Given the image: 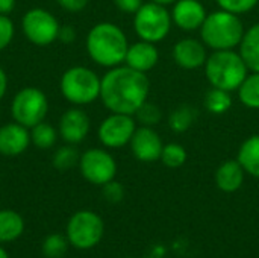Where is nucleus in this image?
<instances>
[{"label": "nucleus", "mask_w": 259, "mask_h": 258, "mask_svg": "<svg viewBox=\"0 0 259 258\" xmlns=\"http://www.w3.org/2000/svg\"><path fill=\"white\" fill-rule=\"evenodd\" d=\"M112 2L121 12L126 14H135L144 5V0H112Z\"/></svg>", "instance_id": "33"}, {"label": "nucleus", "mask_w": 259, "mask_h": 258, "mask_svg": "<svg viewBox=\"0 0 259 258\" xmlns=\"http://www.w3.org/2000/svg\"><path fill=\"white\" fill-rule=\"evenodd\" d=\"M91 129V120L90 116L80 109L79 106H71L65 109L59 117L58 132L59 137L67 144H79L82 143Z\"/></svg>", "instance_id": "12"}, {"label": "nucleus", "mask_w": 259, "mask_h": 258, "mask_svg": "<svg viewBox=\"0 0 259 258\" xmlns=\"http://www.w3.org/2000/svg\"><path fill=\"white\" fill-rule=\"evenodd\" d=\"M21 29L29 43L44 47L58 40L59 20L44 8H32L21 18Z\"/></svg>", "instance_id": "9"}, {"label": "nucleus", "mask_w": 259, "mask_h": 258, "mask_svg": "<svg viewBox=\"0 0 259 258\" xmlns=\"http://www.w3.org/2000/svg\"><path fill=\"white\" fill-rule=\"evenodd\" d=\"M76 36H77V32H76V29L73 26H70V24L61 26L59 35H58V40L59 41H62L65 44H70V43H73L76 40Z\"/></svg>", "instance_id": "35"}, {"label": "nucleus", "mask_w": 259, "mask_h": 258, "mask_svg": "<svg viewBox=\"0 0 259 258\" xmlns=\"http://www.w3.org/2000/svg\"><path fill=\"white\" fill-rule=\"evenodd\" d=\"M135 129L137 120L134 116L111 113L100 122L97 128V137L102 146L106 149H121L131 143Z\"/></svg>", "instance_id": "11"}, {"label": "nucleus", "mask_w": 259, "mask_h": 258, "mask_svg": "<svg viewBox=\"0 0 259 258\" xmlns=\"http://www.w3.org/2000/svg\"><path fill=\"white\" fill-rule=\"evenodd\" d=\"M17 0H0V15H9L15 9Z\"/></svg>", "instance_id": "36"}, {"label": "nucleus", "mask_w": 259, "mask_h": 258, "mask_svg": "<svg viewBox=\"0 0 259 258\" xmlns=\"http://www.w3.org/2000/svg\"><path fill=\"white\" fill-rule=\"evenodd\" d=\"M158 61H159V52L156 49V44L144 41V40L129 44V49L124 58V64L127 67L141 73H147L153 70Z\"/></svg>", "instance_id": "17"}, {"label": "nucleus", "mask_w": 259, "mask_h": 258, "mask_svg": "<svg viewBox=\"0 0 259 258\" xmlns=\"http://www.w3.org/2000/svg\"><path fill=\"white\" fill-rule=\"evenodd\" d=\"M68 239L62 234H50L44 239L41 251L47 258H62L68 249Z\"/></svg>", "instance_id": "29"}, {"label": "nucleus", "mask_w": 259, "mask_h": 258, "mask_svg": "<svg viewBox=\"0 0 259 258\" xmlns=\"http://www.w3.org/2000/svg\"><path fill=\"white\" fill-rule=\"evenodd\" d=\"M135 120L140 123V126H149V128H155L156 125L161 123L162 120V109L156 105L152 103L149 100H146L138 111L134 114Z\"/></svg>", "instance_id": "28"}, {"label": "nucleus", "mask_w": 259, "mask_h": 258, "mask_svg": "<svg viewBox=\"0 0 259 258\" xmlns=\"http://www.w3.org/2000/svg\"><path fill=\"white\" fill-rule=\"evenodd\" d=\"M77 167L85 181L100 187L112 181L117 175L115 158L102 148H91L80 154Z\"/></svg>", "instance_id": "10"}, {"label": "nucleus", "mask_w": 259, "mask_h": 258, "mask_svg": "<svg viewBox=\"0 0 259 258\" xmlns=\"http://www.w3.org/2000/svg\"><path fill=\"white\" fill-rule=\"evenodd\" d=\"M88 56L100 67L112 68L124 64L129 41L120 26L111 21L94 24L85 40Z\"/></svg>", "instance_id": "2"}, {"label": "nucleus", "mask_w": 259, "mask_h": 258, "mask_svg": "<svg viewBox=\"0 0 259 258\" xmlns=\"http://www.w3.org/2000/svg\"><path fill=\"white\" fill-rule=\"evenodd\" d=\"M24 233V220L14 210H0V243H11Z\"/></svg>", "instance_id": "21"}, {"label": "nucleus", "mask_w": 259, "mask_h": 258, "mask_svg": "<svg viewBox=\"0 0 259 258\" xmlns=\"http://www.w3.org/2000/svg\"><path fill=\"white\" fill-rule=\"evenodd\" d=\"M0 258H9L8 252L5 251V248H3V246H0Z\"/></svg>", "instance_id": "39"}, {"label": "nucleus", "mask_w": 259, "mask_h": 258, "mask_svg": "<svg viewBox=\"0 0 259 258\" xmlns=\"http://www.w3.org/2000/svg\"><path fill=\"white\" fill-rule=\"evenodd\" d=\"M237 160L247 175L259 179V134L247 137L241 143Z\"/></svg>", "instance_id": "19"}, {"label": "nucleus", "mask_w": 259, "mask_h": 258, "mask_svg": "<svg viewBox=\"0 0 259 258\" xmlns=\"http://www.w3.org/2000/svg\"><path fill=\"white\" fill-rule=\"evenodd\" d=\"M49 113V99L46 93L36 87H24L18 90L11 102L12 120L32 128L36 123L46 120Z\"/></svg>", "instance_id": "7"}, {"label": "nucleus", "mask_w": 259, "mask_h": 258, "mask_svg": "<svg viewBox=\"0 0 259 258\" xmlns=\"http://www.w3.org/2000/svg\"><path fill=\"white\" fill-rule=\"evenodd\" d=\"M244 32L246 29L240 15L219 9L206 15L200 27V38L212 52L234 50L240 46Z\"/></svg>", "instance_id": "3"}, {"label": "nucleus", "mask_w": 259, "mask_h": 258, "mask_svg": "<svg viewBox=\"0 0 259 258\" xmlns=\"http://www.w3.org/2000/svg\"><path fill=\"white\" fill-rule=\"evenodd\" d=\"M238 47L249 71H259V23H255L244 32Z\"/></svg>", "instance_id": "20"}, {"label": "nucleus", "mask_w": 259, "mask_h": 258, "mask_svg": "<svg viewBox=\"0 0 259 258\" xmlns=\"http://www.w3.org/2000/svg\"><path fill=\"white\" fill-rule=\"evenodd\" d=\"M232 103H234V100H232L231 91L215 88V87H211L206 91L205 99H203V105H205L206 111H209L211 114H215V116L226 114L232 108Z\"/></svg>", "instance_id": "24"}, {"label": "nucleus", "mask_w": 259, "mask_h": 258, "mask_svg": "<svg viewBox=\"0 0 259 258\" xmlns=\"http://www.w3.org/2000/svg\"><path fill=\"white\" fill-rule=\"evenodd\" d=\"M240 102L249 109H259V71H250L237 90Z\"/></svg>", "instance_id": "25"}, {"label": "nucleus", "mask_w": 259, "mask_h": 258, "mask_svg": "<svg viewBox=\"0 0 259 258\" xmlns=\"http://www.w3.org/2000/svg\"><path fill=\"white\" fill-rule=\"evenodd\" d=\"M129 146L135 160L141 163H155L161 158L164 143L153 128L137 126Z\"/></svg>", "instance_id": "13"}, {"label": "nucleus", "mask_w": 259, "mask_h": 258, "mask_svg": "<svg viewBox=\"0 0 259 258\" xmlns=\"http://www.w3.org/2000/svg\"><path fill=\"white\" fill-rule=\"evenodd\" d=\"M170 14L173 24L185 32L200 30L208 15L205 6L199 0H178Z\"/></svg>", "instance_id": "14"}, {"label": "nucleus", "mask_w": 259, "mask_h": 258, "mask_svg": "<svg viewBox=\"0 0 259 258\" xmlns=\"http://www.w3.org/2000/svg\"><path fill=\"white\" fill-rule=\"evenodd\" d=\"M100 84L102 78H99L94 70L83 65H74L62 73L59 90L68 103L85 106L100 99Z\"/></svg>", "instance_id": "5"}, {"label": "nucleus", "mask_w": 259, "mask_h": 258, "mask_svg": "<svg viewBox=\"0 0 259 258\" xmlns=\"http://www.w3.org/2000/svg\"><path fill=\"white\" fill-rule=\"evenodd\" d=\"M203 68L211 87L231 93L237 91L250 73L240 52L235 50H214L208 55Z\"/></svg>", "instance_id": "4"}, {"label": "nucleus", "mask_w": 259, "mask_h": 258, "mask_svg": "<svg viewBox=\"0 0 259 258\" xmlns=\"http://www.w3.org/2000/svg\"><path fill=\"white\" fill-rule=\"evenodd\" d=\"M173 20L167 6L149 2L134 14V30L140 40L159 43L170 33Z\"/></svg>", "instance_id": "6"}, {"label": "nucleus", "mask_w": 259, "mask_h": 258, "mask_svg": "<svg viewBox=\"0 0 259 258\" xmlns=\"http://www.w3.org/2000/svg\"><path fill=\"white\" fill-rule=\"evenodd\" d=\"M153 3H158V5H162V6H170V5H175L178 0H150Z\"/></svg>", "instance_id": "38"}, {"label": "nucleus", "mask_w": 259, "mask_h": 258, "mask_svg": "<svg viewBox=\"0 0 259 258\" xmlns=\"http://www.w3.org/2000/svg\"><path fill=\"white\" fill-rule=\"evenodd\" d=\"M173 59L184 70H197L208 59L206 46L197 38H182L173 47Z\"/></svg>", "instance_id": "15"}, {"label": "nucleus", "mask_w": 259, "mask_h": 258, "mask_svg": "<svg viewBox=\"0 0 259 258\" xmlns=\"http://www.w3.org/2000/svg\"><path fill=\"white\" fill-rule=\"evenodd\" d=\"M150 81L147 73L137 71L126 64L109 68L100 84V100L111 113L134 116L149 99Z\"/></svg>", "instance_id": "1"}, {"label": "nucleus", "mask_w": 259, "mask_h": 258, "mask_svg": "<svg viewBox=\"0 0 259 258\" xmlns=\"http://www.w3.org/2000/svg\"><path fill=\"white\" fill-rule=\"evenodd\" d=\"M29 144H30L29 128L14 120L0 126V155L18 157L27 151Z\"/></svg>", "instance_id": "16"}, {"label": "nucleus", "mask_w": 259, "mask_h": 258, "mask_svg": "<svg viewBox=\"0 0 259 258\" xmlns=\"http://www.w3.org/2000/svg\"><path fill=\"white\" fill-rule=\"evenodd\" d=\"M105 234V224L102 217L91 210H80L74 213L68 224L65 236L76 249H91L100 243Z\"/></svg>", "instance_id": "8"}, {"label": "nucleus", "mask_w": 259, "mask_h": 258, "mask_svg": "<svg viewBox=\"0 0 259 258\" xmlns=\"http://www.w3.org/2000/svg\"><path fill=\"white\" fill-rule=\"evenodd\" d=\"M8 91V76H6V71L0 67V100L5 97Z\"/></svg>", "instance_id": "37"}, {"label": "nucleus", "mask_w": 259, "mask_h": 258, "mask_svg": "<svg viewBox=\"0 0 259 258\" xmlns=\"http://www.w3.org/2000/svg\"><path fill=\"white\" fill-rule=\"evenodd\" d=\"M102 196L109 204H118L124 199V187L118 181L112 179L102 186Z\"/></svg>", "instance_id": "31"}, {"label": "nucleus", "mask_w": 259, "mask_h": 258, "mask_svg": "<svg viewBox=\"0 0 259 258\" xmlns=\"http://www.w3.org/2000/svg\"><path fill=\"white\" fill-rule=\"evenodd\" d=\"M14 33H15L14 21L9 18V15H0V52L11 44Z\"/></svg>", "instance_id": "32"}, {"label": "nucleus", "mask_w": 259, "mask_h": 258, "mask_svg": "<svg viewBox=\"0 0 259 258\" xmlns=\"http://www.w3.org/2000/svg\"><path fill=\"white\" fill-rule=\"evenodd\" d=\"M197 119V109L190 103H182L176 106L168 114V128L175 134H184L196 123Z\"/></svg>", "instance_id": "22"}, {"label": "nucleus", "mask_w": 259, "mask_h": 258, "mask_svg": "<svg viewBox=\"0 0 259 258\" xmlns=\"http://www.w3.org/2000/svg\"><path fill=\"white\" fill-rule=\"evenodd\" d=\"M56 2H58V5H59L64 11L76 14V12L83 11V9L88 6V2H90V0H56Z\"/></svg>", "instance_id": "34"}, {"label": "nucleus", "mask_w": 259, "mask_h": 258, "mask_svg": "<svg viewBox=\"0 0 259 258\" xmlns=\"http://www.w3.org/2000/svg\"><path fill=\"white\" fill-rule=\"evenodd\" d=\"M244 169L238 160H228L215 170V184L223 193H235L244 182Z\"/></svg>", "instance_id": "18"}, {"label": "nucleus", "mask_w": 259, "mask_h": 258, "mask_svg": "<svg viewBox=\"0 0 259 258\" xmlns=\"http://www.w3.org/2000/svg\"><path fill=\"white\" fill-rule=\"evenodd\" d=\"M79 158H80V154L77 152L74 144H67L65 143L64 146H61V148H58L55 151L52 163H53V167L56 170L65 172V170H70L74 166H77Z\"/></svg>", "instance_id": "26"}, {"label": "nucleus", "mask_w": 259, "mask_h": 258, "mask_svg": "<svg viewBox=\"0 0 259 258\" xmlns=\"http://www.w3.org/2000/svg\"><path fill=\"white\" fill-rule=\"evenodd\" d=\"M29 131H30V143L39 151H47L53 148L59 137L58 129L46 120L36 123Z\"/></svg>", "instance_id": "23"}, {"label": "nucleus", "mask_w": 259, "mask_h": 258, "mask_svg": "<svg viewBox=\"0 0 259 258\" xmlns=\"http://www.w3.org/2000/svg\"><path fill=\"white\" fill-rule=\"evenodd\" d=\"M215 2L220 9L237 14V15L252 11L259 3V0H215Z\"/></svg>", "instance_id": "30"}, {"label": "nucleus", "mask_w": 259, "mask_h": 258, "mask_svg": "<svg viewBox=\"0 0 259 258\" xmlns=\"http://www.w3.org/2000/svg\"><path fill=\"white\" fill-rule=\"evenodd\" d=\"M188 154L187 149L181 143H167L162 148L161 161L168 169H179L187 163Z\"/></svg>", "instance_id": "27"}]
</instances>
